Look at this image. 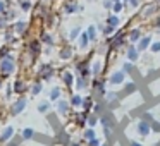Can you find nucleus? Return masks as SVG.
I'll list each match as a JSON object with an SVG mask.
<instances>
[{
	"mask_svg": "<svg viewBox=\"0 0 160 146\" xmlns=\"http://www.w3.org/2000/svg\"><path fill=\"white\" fill-rule=\"evenodd\" d=\"M14 69H16V64H14V59H12L11 55H7L5 59L0 60V71H2L4 74L14 72Z\"/></svg>",
	"mask_w": 160,
	"mask_h": 146,
	"instance_id": "1",
	"label": "nucleus"
},
{
	"mask_svg": "<svg viewBox=\"0 0 160 146\" xmlns=\"http://www.w3.org/2000/svg\"><path fill=\"white\" fill-rule=\"evenodd\" d=\"M150 131H152V125H150L148 120H145V119H143V120L138 122V134L139 136H148Z\"/></svg>",
	"mask_w": 160,
	"mask_h": 146,
	"instance_id": "2",
	"label": "nucleus"
},
{
	"mask_svg": "<svg viewBox=\"0 0 160 146\" xmlns=\"http://www.w3.org/2000/svg\"><path fill=\"white\" fill-rule=\"evenodd\" d=\"M124 77H126V72L124 71H117L110 76V84H122L124 83Z\"/></svg>",
	"mask_w": 160,
	"mask_h": 146,
	"instance_id": "3",
	"label": "nucleus"
},
{
	"mask_svg": "<svg viewBox=\"0 0 160 146\" xmlns=\"http://www.w3.org/2000/svg\"><path fill=\"white\" fill-rule=\"evenodd\" d=\"M24 107H26V100H24V98H19V100L14 103V107H12V114H14V115L21 114V112L24 110Z\"/></svg>",
	"mask_w": 160,
	"mask_h": 146,
	"instance_id": "4",
	"label": "nucleus"
},
{
	"mask_svg": "<svg viewBox=\"0 0 160 146\" xmlns=\"http://www.w3.org/2000/svg\"><path fill=\"white\" fill-rule=\"evenodd\" d=\"M79 9H81V7L76 4V2H74V0H69V2L64 5V11H66V14H74V12L79 11Z\"/></svg>",
	"mask_w": 160,
	"mask_h": 146,
	"instance_id": "5",
	"label": "nucleus"
},
{
	"mask_svg": "<svg viewBox=\"0 0 160 146\" xmlns=\"http://www.w3.org/2000/svg\"><path fill=\"white\" fill-rule=\"evenodd\" d=\"M150 41H152V38H150V36H145V38L139 40V43H138V50H139V52H143V50L148 48V46H150Z\"/></svg>",
	"mask_w": 160,
	"mask_h": 146,
	"instance_id": "6",
	"label": "nucleus"
},
{
	"mask_svg": "<svg viewBox=\"0 0 160 146\" xmlns=\"http://www.w3.org/2000/svg\"><path fill=\"white\" fill-rule=\"evenodd\" d=\"M128 59L131 60V62L138 60V48H134V46H129V48H128Z\"/></svg>",
	"mask_w": 160,
	"mask_h": 146,
	"instance_id": "7",
	"label": "nucleus"
},
{
	"mask_svg": "<svg viewBox=\"0 0 160 146\" xmlns=\"http://www.w3.org/2000/svg\"><path fill=\"white\" fill-rule=\"evenodd\" d=\"M110 43H112V46H121L122 43H124V35H122V33H119L117 36H114V38L110 40Z\"/></svg>",
	"mask_w": 160,
	"mask_h": 146,
	"instance_id": "8",
	"label": "nucleus"
},
{
	"mask_svg": "<svg viewBox=\"0 0 160 146\" xmlns=\"http://www.w3.org/2000/svg\"><path fill=\"white\" fill-rule=\"evenodd\" d=\"M40 76H42L43 79H50V76H52V67L43 66V67H42V71H40Z\"/></svg>",
	"mask_w": 160,
	"mask_h": 146,
	"instance_id": "9",
	"label": "nucleus"
},
{
	"mask_svg": "<svg viewBox=\"0 0 160 146\" xmlns=\"http://www.w3.org/2000/svg\"><path fill=\"white\" fill-rule=\"evenodd\" d=\"M57 110H59V114H67V110H69V103L64 100H60L59 103H57Z\"/></svg>",
	"mask_w": 160,
	"mask_h": 146,
	"instance_id": "10",
	"label": "nucleus"
},
{
	"mask_svg": "<svg viewBox=\"0 0 160 146\" xmlns=\"http://www.w3.org/2000/svg\"><path fill=\"white\" fill-rule=\"evenodd\" d=\"M26 26H28V24H26V22H24V21H18V22H16V24H14V26H12V29H14V31H16V33H24V29H26Z\"/></svg>",
	"mask_w": 160,
	"mask_h": 146,
	"instance_id": "11",
	"label": "nucleus"
},
{
	"mask_svg": "<svg viewBox=\"0 0 160 146\" xmlns=\"http://www.w3.org/2000/svg\"><path fill=\"white\" fill-rule=\"evenodd\" d=\"M107 26H110V28H117L119 26V17L117 16H108V19H107Z\"/></svg>",
	"mask_w": 160,
	"mask_h": 146,
	"instance_id": "12",
	"label": "nucleus"
},
{
	"mask_svg": "<svg viewBox=\"0 0 160 146\" xmlns=\"http://www.w3.org/2000/svg\"><path fill=\"white\" fill-rule=\"evenodd\" d=\"M88 41H90V38H88L86 33L79 35V46H81V48H86V46H88Z\"/></svg>",
	"mask_w": 160,
	"mask_h": 146,
	"instance_id": "13",
	"label": "nucleus"
},
{
	"mask_svg": "<svg viewBox=\"0 0 160 146\" xmlns=\"http://www.w3.org/2000/svg\"><path fill=\"white\" fill-rule=\"evenodd\" d=\"M86 35H88V38H90V41H95V40H97V29H95V26H90V28H88Z\"/></svg>",
	"mask_w": 160,
	"mask_h": 146,
	"instance_id": "14",
	"label": "nucleus"
},
{
	"mask_svg": "<svg viewBox=\"0 0 160 146\" xmlns=\"http://www.w3.org/2000/svg\"><path fill=\"white\" fill-rule=\"evenodd\" d=\"M29 50H31L33 55H36V53L40 52V43L36 41V40H35V41H31V43H29Z\"/></svg>",
	"mask_w": 160,
	"mask_h": 146,
	"instance_id": "15",
	"label": "nucleus"
},
{
	"mask_svg": "<svg viewBox=\"0 0 160 146\" xmlns=\"http://www.w3.org/2000/svg\"><path fill=\"white\" fill-rule=\"evenodd\" d=\"M139 36H141L139 29H132V31H131V35H129V40H131V41H138V40H139Z\"/></svg>",
	"mask_w": 160,
	"mask_h": 146,
	"instance_id": "16",
	"label": "nucleus"
},
{
	"mask_svg": "<svg viewBox=\"0 0 160 146\" xmlns=\"http://www.w3.org/2000/svg\"><path fill=\"white\" fill-rule=\"evenodd\" d=\"M59 98H60V90L59 88H53L50 91V100H59Z\"/></svg>",
	"mask_w": 160,
	"mask_h": 146,
	"instance_id": "17",
	"label": "nucleus"
},
{
	"mask_svg": "<svg viewBox=\"0 0 160 146\" xmlns=\"http://www.w3.org/2000/svg\"><path fill=\"white\" fill-rule=\"evenodd\" d=\"M71 103H72L74 107H79V105H83V98H81L79 95H74L72 100H71Z\"/></svg>",
	"mask_w": 160,
	"mask_h": 146,
	"instance_id": "18",
	"label": "nucleus"
},
{
	"mask_svg": "<svg viewBox=\"0 0 160 146\" xmlns=\"http://www.w3.org/2000/svg\"><path fill=\"white\" fill-rule=\"evenodd\" d=\"M21 9L24 12H28L31 9V0H21Z\"/></svg>",
	"mask_w": 160,
	"mask_h": 146,
	"instance_id": "19",
	"label": "nucleus"
},
{
	"mask_svg": "<svg viewBox=\"0 0 160 146\" xmlns=\"http://www.w3.org/2000/svg\"><path fill=\"white\" fill-rule=\"evenodd\" d=\"M5 12H7V2H5V0H0V16L4 17Z\"/></svg>",
	"mask_w": 160,
	"mask_h": 146,
	"instance_id": "20",
	"label": "nucleus"
},
{
	"mask_svg": "<svg viewBox=\"0 0 160 146\" xmlns=\"http://www.w3.org/2000/svg\"><path fill=\"white\" fill-rule=\"evenodd\" d=\"M95 88H97V93H100V95L105 93V86H103L102 81H97V83H95Z\"/></svg>",
	"mask_w": 160,
	"mask_h": 146,
	"instance_id": "21",
	"label": "nucleus"
},
{
	"mask_svg": "<svg viewBox=\"0 0 160 146\" xmlns=\"http://www.w3.org/2000/svg\"><path fill=\"white\" fill-rule=\"evenodd\" d=\"M79 35H81V29H79V28H78V26H76V28H72V31H71L69 38H71V40H76V38H78V36H79Z\"/></svg>",
	"mask_w": 160,
	"mask_h": 146,
	"instance_id": "22",
	"label": "nucleus"
},
{
	"mask_svg": "<svg viewBox=\"0 0 160 146\" xmlns=\"http://www.w3.org/2000/svg\"><path fill=\"white\" fill-rule=\"evenodd\" d=\"M64 83H66L67 86L72 84V74H71V72H64Z\"/></svg>",
	"mask_w": 160,
	"mask_h": 146,
	"instance_id": "23",
	"label": "nucleus"
},
{
	"mask_svg": "<svg viewBox=\"0 0 160 146\" xmlns=\"http://www.w3.org/2000/svg\"><path fill=\"white\" fill-rule=\"evenodd\" d=\"M84 138H86L88 141H91V139H95V131H93V129H88V131L84 132Z\"/></svg>",
	"mask_w": 160,
	"mask_h": 146,
	"instance_id": "24",
	"label": "nucleus"
},
{
	"mask_svg": "<svg viewBox=\"0 0 160 146\" xmlns=\"http://www.w3.org/2000/svg\"><path fill=\"white\" fill-rule=\"evenodd\" d=\"M48 108H50V105L47 103V101H43V103H40V105H38V110L42 112V114H45V112L48 110Z\"/></svg>",
	"mask_w": 160,
	"mask_h": 146,
	"instance_id": "25",
	"label": "nucleus"
},
{
	"mask_svg": "<svg viewBox=\"0 0 160 146\" xmlns=\"http://www.w3.org/2000/svg\"><path fill=\"white\" fill-rule=\"evenodd\" d=\"M105 100L108 101V103H112V101L117 100V93H107V96H105Z\"/></svg>",
	"mask_w": 160,
	"mask_h": 146,
	"instance_id": "26",
	"label": "nucleus"
},
{
	"mask_svg": "<svg viewBox=\"0 0 160 146\" xmlns=\"http://www.w3.org/2000/svg\"><path fill=\"white\" fill-rule=\"evenodd\" d=\"M71 55H72V52H71L69 48H66V50L60 52V57H62V59H71Z\"/></svg>",
	"mask_w": 160,
	"mask_h": 146,
	"instance_id": "27",
	"label": "nucleus"
},
{
	"mask_svg": "<svg viewBox=\"0 0 160 146\" xmlns=\"http://www.w3.org/2000/svg\"><path fill=\"white\" fill-rule=\"evenodd\" d=\"M42 40H43V43H47V45H52V43H53V38L50 35H43Z\"/></svg>",
	"mask_w": 160,
	"mask_h": 146,
	"instance_id": "28",
	"label": "nucleus"
},
{
	"mask_svg": "<svg viewBox=\"0 0 160 146\" xmlns=\"http://www.w3.org/2000/svg\"><path fill=\"white\" fill-rule=\"evenodd\" d=\"M12 136V127H7L4 131V134H2V141H4V139H7V138H11Z\"/></svg>",
	"mask_w": 160,
	"mask_h": 146,
	"instance_id": "29",
	"label": "nucleus"
},
{
	"mask_svg": "<svg viewBox=\"0 0 160 146\" xmlns=\"http://www.w3.org/2000/svg\"><path fill=\"white\" fill-rule=\"evenodd\" d=\"M22 138H26V139L33 138V129H24L22 131Z\"/></svg>",
	"mask_w": 160,
	"mask_h": 146,
	"instance_id": "30",
	"label": "nucleus"
},
{
	"mask_svg": "<svg viewBox=\"0 0 160 146\" xmlns=\"http://www.w3.org/2000/svg\"><path fill=\"white\" fill-rule=\"evenodd\" d=\"M78 88H79V90L86 88V79H84V77H79V79H78Z\"/></svg>",
	"mask_w": 160,
	"mask_h": 146,
	"instance_id": "31",
	"label": "nucleus"
},
{
	"mask_svg": "<svg viewBox=\"0 0 160 146\" xmlns=\"http://www.w3.org/2000/svg\"><path fill=\"white\" fill-rule=\"evenodd\" d=\"M112 9H114V12H121V9H122V4H121V2H114V5H112Z\"/></svg>",
	"mask_w": 160,
	"mask_h": 146,
	"instance_id": "32",
	"label": "nucleus"
},
{
	"mask_svg": "<svg viewBox=\"0 0 160 146\" xmlns=\"http://www.w3.org/2000/svg\"><path fill=\"white\" fill-rule=\"evenodd\" d=\"M40 91H42V84H40V83H36L35 86H33V95H38Z\"/></svg>",
	"mask_w": 160,
	"mask_h": 146,
	"instance_id": "33",
	"label": "nucleus"
},
{
	"mask_svg": "<svg viewBox=\"0 0 160 146\" xmlns=\"http://www.w3.org/2000/svg\"><path fill=\"white\" fill-rule=\"evenodd\" d=\"M100 29H102V31H103V33H105V35H110V33H112V31H114V28H110V26H105V28H103V26H102V28H100Z\"/></svg>",
	"mask_w": 160,
	"mask_h": 146,
	"instance_id": "34",
	"label": "nucleus"
},
{
	"mask_svg": "<svg viewBox=\"0 0 160 146\" xmlns=\"http://www.w3.org/2000/svg\"><path fill=\"white\" fill-rule=\"evenodd\" d=\"M132 69H134V67H132V64H129V62L124 64V72H131Z\"/></svg>",
	"mask_w": 160,
	"mask_h": 146,
	"instance_id": "35",
	"label": "nucleus"
},
{
	"mask_svg": "<svg viewBox=\"0 0 160 146\" xmlns=\"http://www.w3.org/2000/svg\"><path fill=\"white\" fill-rule=\"evenodd\" d=\"M100 72V62H95L93 64V74H98Z\"/></svg>",
	"mask_w": 160,
	"mask_h": 146,
	"instance_id": "36",
	"label": "nucleus"
},
{
	"mask_svg": "<svg viewBox=\"0 0 160 146\" xmlns=\"http://www.w3.org/2000/svg\"><path fill=\"white\" fill-rule=\"evenodd\" d=\"M152 52H160V41H157L152 45Z\"/></svg>",
	"mask_w": 160,
	"mask_h": 146,
	"instance_id": "37",
	"label": "nucleus"
},
{
	"mask_svg": "<svg viewBox=\"0 0 160 146\" xmlns=\"http://www.w3.org/2000/svg\"><path fill=\"white\" fill-rule=\"evenodd\" d=\"M88 124H90V125H91V127H93V125H95V124H97V117H95V115H91V117H90V119H88Z\"/></svg>",
	"mask_w": 160,
	"mask_h": 146,
	"instance_id": "38",
	"label": "nucleus"
},
{
	"mask_svg": "<svg viewBox=\"0 0 160 146\" xmlns=\"http://www.w3.org/2000/svg\"><path fill=\"white\" fill-rule=\"evenodd\" d=\"M103 5H105L107 9H110L112 5H114V0H105V2H103Z\"/></svg>",
	"mask_w": 160,
	"mask_h": 146,
	"instance_id": "39",
	"label": "nucleus"
},
{
	"mask_svg": "<svg viewBox=\"0 0 160 146\" xmlns=\"http://www.w3.org/2000/svg\"><path fill=\"white\" fill-rule=\"evenodd\" d=\"M21 90H22V84H21V81H18V83H16V91L21 93Z\"/></svg>",
	"mask_w": 160,
	"mask_h": 146,
	"instance_id": "40",
	"label": "nucleus"
},
{
	"mask_svg": "<svg viewBox=\"0 0 160 146\" xmlns=\"http://www.w3.org/2000/svg\"><path fill=\"white\" fill-rule=\"evenodd\" d=\"M90 146H100V141H98V139H91Z\"/></svg>",
	"mask_w": 160,
	"mask_h": 146,
	"instance_id": "41",
	"label": "nucleus"
},
{
	"mask_svg": "<svg viewBox=\"0 0 160 146\" xmlns=\"http://www.w3.org/2000/svg\"><path fill=\"white\" fill-rule=\"evenodd\" d=\"M153 129H155L157 132H160V124L158 122H153Z\"/></svg>",
	"mask_w": 160,
	"mask_h": 146,
	"instance_id": "42",
	"label": "nucleus"
},
{
	"mask_svg": "<svg viewBox=\"0 0 160 146\" xmlns=\"http://www.w3.org/2000/svg\"><path fill=\"white\" fill-rule=\"evenodd\" d=\"M2 28H5V19L0 16V29H2Z\"/></svg>",
	"mask_w": 160,
	"mask_h": 146,
	"instance_id": "43",
	"label": "nucleus"
},
{
	"mask_svg": "<svg viewBox=\"0 0 160 146\" xmlns=\"http://www.w3.org/2000/svg\"><path fill=\"white\" fill-rule=\"evenodd\" d=\"M129 4H131L132 7H138V4H139V2H138V0H129Z\"/></svg>",
	"mask_w": 160,
	"mask_h": 146,
	"instance_id": "44",
	"label": "nucleus"
},
{
	"mask_svg": "<svg viewBox=\"0 0 160 146\" xmlns=\"http://www.w3.org/2000/svg\"><path fill=\"white\" fill-rule=\"evenodd\" d=\"M131 146H143V144H139L138 141H131Z\"/></svg>",
	"mask_w": 160,
	"mask_h": 146,
	"instance_id": "45",
	"label": "nucleus"
},
{
	"mask_svg": "<svg viewBox=\"0 0 160 146\" xmlns=\"http://www.w3.org/2000/svg\"><path fill=\"white\" fill-rule=\"evenodd\" d=\"M157 29H158V31H160V21L157 22Z\"/></svg>",
	"mask_w": 160,
	"mask_h": 146,
	"instance_id": "46",
	"label": "nucleus"
},
{
	"mask_svg": "<svg viewBox=\"0 0 160 146\" xmlns=\"http://www.w3.org/2000/svg\"><path fill=\"white\" fill-rule=\"evenodd\" d=\"M103 146H108V144H103Z\"/></svg>",
	"mask_w": 160,
	"mask_h": 146,
	"instance_id": "47",
	"label": "nucleus"
},
{
	"mask_svg": "<svg viewBox=\"0 0 160 146\" xmlns=\"http://www.w3.org/2000/svg\"><path fill=\"white\" fill-rule=\"evenodd\" d=\"M72 146H76V144H72Z\"/></svg>",
	"mask_w": 160,
	"mask_h": 146,
	"instance_id": "48",
	"label": "nucleus"
}]
</instances>
